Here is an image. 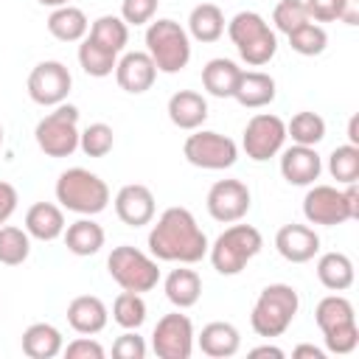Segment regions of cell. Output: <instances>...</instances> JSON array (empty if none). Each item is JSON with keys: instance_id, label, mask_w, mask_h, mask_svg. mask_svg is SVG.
<instances>
[{"instance_id": "obj_1", "label": "cell", "mask_w": 359, "mask_h": 359, "mask_svg": "<svg viewBox=\"0 0 359 359\" xmlns=\"http://www.w3.org/2000/svg\"><path fill=\"white\" fill-rule=\"evenodd\" d=\"M208 236L188 208H165L149 233V252L157 261L196 264L208 255Z\"/></svg>"}, {"instance_id": "obj_2", "label": "cell", "mask_w": 359, "mask_h": 359, "mask_svg": "<svg viewBox=\"0 0 359 359\" xmlns=\"http://www.w3.org/2000/svg\"><path fill=\"white\" fill-rule=\"evenodd\" d=\"M297 309H300V297H297L294 286H289V283H269V286L261 289V294H258V300L252 306L250 325L264 339L280 337L292 325Z\"/></svg>"}, {"instance_id": "obj_3", "label": "cell", "mask_w": 359, "mask_h": 359, "mask_svg": "<svg viewBox=\"0 0 359 359\" xmlns=\"http://www.w3.org/2000/svg\"><path fill=\"white\" fill-rule=\"evenodd\" d=\"M56 202L79 216H95L109 205V188L98 174L76 165L59 174Z\"/></svg>"}, {"instance_id": "obj_4", "label": "cell", "mask_w": 359, "mask_h": 359, "mask_svg": "<svg viewBox=\"0 0 359 359\" xmlns=\"http://www.w3.org/2000/svg\"><path fill=\"white\" fill-rule=\"evenodd\" d=\"M264 247V238L258 233V227L252 224H230L224 233H219V238L208 247L210 264L219 275H238Z\"/></svg>"}, {"instance_id": "obj_5", "label": "cell", "mask_w": 359, "mask_h": 359, "mask_svg": "<svg viewBox=\"0 0 359 359\" xmlns=\"http://www.w3.org/2000/svg\"><path fill=\"white\" fill-rule=\"evenodd\" d=\"M146 53L160 73H180L191 62V36L177 20H154L146 28Z\"/></svg>"}, {"instance_id": "obj_6", "label": "cell", "mask_w": 359, "mask_h": 359, "mask_svg": "<svg viewBox=\"0 0 359 359\" xmlns=\"http://www.w3.org/2000/svg\"><path fill=\"white\" fill-rule=\"evenodd\" d=\"M107 269L112 275V280L126 289V292H151L160 280V269H157V258L146 255L143 250L132 247V244H121L109 252L107 258Z\"/></svg>"}, {"instance_id": "obj_7", "label": "cell", "mask_w": 359, "mask_h": 359, "mask_svg": "<svg viewBox=\"0 0 359 359\" xmlns=\"http://www.w3.org/2000/svg\"><path fill=\"white\" fill-rule=\"evenodd\" d=\"M34 137L48 157H70L79 149V109L65 101L56 104V109L36 123Z\"/></svg>"}, {"instance_id": "obj_8", "label": "cell", "mask_w": 359, "mask_h": 359, "mask_svg": "<svg viewBox=\"0 0 359 359\" xmlns=\"http://www.w3.org/2000/svg\"><path fill=\"white\" fill-rule=\"evenodd\" d=\"M182 154L196 168L222 171V168H230L238 160V146L227 135L208 132V129H199V132L194 129V135H188V140L182 146Z\"/></svg>"}, {"instance_id": "obj_9", "label": "cell", "mask_w": 359, "mask_h": 359, "mask_svg": "<svg viewBox=\"0 0 359 359\" xmlns=\"http://www.w3.org/2000/svg\"><path fill=\"white\" fill-rule=\"evenodd\" d=\"M286 143V123L272 115V112H258L247 121L244 126V137H241V146L247 151L250 160L255 163H264L269 157H275Z\"/></svg>"}, {"instance_id": "obj_10", "label": "cell", "mask_w": 359, "mask_h": 359, "mask_svg": "<svg viewBox=\"0 0 359 359\" xmlns=\"http://www.w3.org/2000/svg\"><path fill=\"white\" fill-rule=\"evenodd\" d=\"M151 351L160 359H191L194 353V323L188 314H163L151 334Z\"/></svg>"}, {"instance_id": "obj_11", "label": "cell", "mask_w": 359, "mask_h": 359, "mask_svg": "<svg viewBox=\"0 0 359 359\" xmlns=\"http://www.w3.org/2000/svg\"><path fill=\"white\" fill-rule=\"evenodd\" d=\"M70 87H73V76L56 59L39 62L31 70V76H28V95L39 107H56V104H62L70 95Z\"/></svg>"}, {"instance_id": "obj_12", "label": "cell", "mask_w": 359, "mask_h": 359, "mask_svg": "<svg viewBox=\"0 0 359 359\" xmlns=\"http://www.w3.org/2000/svg\"><path fill=\"white\" fill-rule=\"evenodd\" d=\"M250 202H252L250 188L241 180H219V182H213L210 191H208V199H205L208 213L222 224H233V222L244 219L247 210H250Z\"/></svg>"}, {"instance_id": "obj_13", "label": "cell", "mask_w": 359, "mask_h": 359, "mask_svg": "<svg viewBox=\"0 0 359 359\" xmlns=\"http://www.w3.org/2000/svg\"><path fill=\"white\" fill-rule=\"evenodd\" d=\"M303 216L309 224H325V227L351 222L345 196L334 185H311L303 196Z\"/></svg>"}, {"instance_id": "obj_14", "label": "cell", "mask_w": 359, "mask_h": 359, "mask_svg": "<svg viewBox=\"0 0 359 359\" xmlns=\"http://www.w3.org/2000/svg\"><path fill=\"white\" fill-rule=\"evenodd\" d=\"M154 79H157V67H154V62H151V56L146 50H129L115 65L118 87L132 93V95H140V93L151 90Z\"/></svg>"}, {"instance_id": "obj_15", "label": "cell", "mask_w": 359, "mask_h": 359, "mask_svg": "<svg viewBox=\"0 0 359 359\" xmlns=\"http://www.w3.org/2000/svg\"><path fill=\"white\" fill-rule=\"evenodd\" d=\"M115 213L126 227H143L154 219V194L140 182L123 185L115 194Z\"/></svg>"}, {"instance_id": "obj_16", "label": "cell", "mask_w": 359, "mask_h": 359, "mask_svg": "<svg viewBox=\"0 0 359 359\" xmlns=\"http://www.w3.org/2000/svg\"><path fill=\"white\" fill-rule=\"evenodd\" d=\"M275 250L289 264H306L320 252V236L309 224H283L275 233Z\"/></svg>"}, {"instance_id": "obj_17", "label": "cell", "mask_w": 359, "mask_h": 359, "mask_svg": "<svg viewBox=\"0 0 359 359\" xmlns=\"http://www.w3.org/2000/svg\"><path fill=\"white\" fill-rule=\"evenodd\" d=\"M323 171V160L314 146H289L280 149V174L289 185H314Z\"/></svg>"}, {"instance_id": "obj_18", "label": "cell", "mask_w": 359, "mask_h": 359, "mask_svg": "<svg viewBox=\"0 0 359 359\" xmlns=\"http://www.w3.org/2000/svg\"><path fill=\"white\" fill-rule=\"evenodd\" d=\"M107 320H109V311H107L104 300L95 297V294H79L67 306V323H70V328L76 334L93 337V334L104 331Z\"/></svg>"}, {"instance_id": "obj_19", "label": "cell", "mask_w": 359, "mask_h": 359, "mask_svg": "<svg viewBox=\"0 0 359 359\" xmlns=\"http://www.w3.org/2000/svg\"><path fill=\"white\" fill-rule=\"evenodd\" d=\"M168 118L177 129L194 132L208 121V101L196 90H177L168 98Z\"/></svg>"}, {"instance_id": "obj_20", "label": "cell", "mask_w": 359, "mask_h": 359, "mask_svg": "<svg viewBox=\"0 0 359 359\" xmlns=\"http://www.w3.org/2000/svg\"><path fill=\"white\" fill-rule=\"evenodd\" d=\"M65 227V213L53 202H34L25 213V233L36 241H56Z\"/></svg>"}, {"instance_id": "obj_21", "label": "cell", "mask_w": 359, "mask_h": 359, "mask_svg": "<svg viewBox=\"0 0 359 359\" xmlns=\"http://www.w3.org/2000/svg\"><path fill=\"white\" fill-rule=\"evenodd\" d=\"M199 342V351L210 359H227V356H236L238 348H241V334L233 323H208L202 328V334L196 337Z\"/></svg>"}, {"instance_id": "obj_22", "label": "cell", "mask_w": 359, "mask_h": 359, "mask_svg": "<svg viewBox=\"0 0 359 359\" xmlns=\"http://www.w3.org/2000/svg\"><path fill=\"white\" fill-rule=\"evenodd\" d=\"M275 79L269 73H261V70H241L238 76V84L233 90V98L247 107V109H258V107H266L275 101Z\"/></svg>"}, {"instance_id": "obj_23", "label": "cell", "mask_w": 359, "mask_h": 359, "mask_svg": "<svg viewBox=\"0 0 359 359\" xmlns=\"http://www.w3.org/2000/svg\"><path fill=\"white\" fill-rule=\"evenodd\" d=\"M65 348L62 331L50 323H34L22 331V353L28 359H53Z\"/></svg>"}, {"instance_id": "obj_24", "label": "cell", "mask_w": 359, "mask_h": 359, "mask_svg": "<svg viewBox=\"0 0 359 359\" xmlns=\"http://www.w3.org/2000/svg\"><path fill=\"white\" fill-rule=\"evenodd\" d=\"M62 236H65V247H67V252L81 255V258L95 255V252L104 247V227H101L98 222H93L90 216H81L79 222L67 224Z\"/></svg>"}, {"instance_id": "obj_25", "label": "cell", "mask_w": 359, "mask_h": 359, "mask_svg": "<svg viewBox=\"0 0 359 359\" xmlns=\"http://www.w3.org/2000/svg\"><path fill=\"white\" fill-rule=\"evenodd\" d=\"M238 76H241V67L233 62V59H210L205 67H202V87L216 95V98H233V90L238 84Z\"/></svg>"}, {"instance_id": "obj_26", "label": "cell", "mask_w": 359, "mask_h": 359, "mask_svg": "<svg viewBox=\"0 0 359 359\" xmlns=\"http://www.w3.org/2000/svg\"><path fill=\"white\" fill-rule=\"evenodd\" d=\"M224 34V14L216 3H199L191 8L188 14V36H194L196 42H216Z\"/></svg>"}, {"instance_id": "obj_27", "label": "cell", "mask_w": 359, "mask_h": 359, "mask_svg": "<svg viewBox=\"0 0 359 359\" xmlns=\"http://www.w3.org/2000/svg\"><path fill=\"white\" fill-rule=\"evenodd\" d=\"M48 31L50 36H56L59 42H81L84 34L90 31V22H87V14L76 6H59L50 11L48 17Z\"/></svg>"}, {"instance_id": "obj_28", "label": "cell", "mask_w": 359, "mask_h": 359, "mask_svg": "<svg viewBox=\"0 0 359 359\" xmlns=\"http://www.w3.org/2000/svg\"><path fill=\"white\" fill-rule=\"evenodd\" d=\"M317 280L328 292H345L353 286V261L345 252H325L317 261Z\"/></svg>"}, {"instance_id": "obj_29", "label": "cell", "mask_w": 359, "mask_h": 359, "mask_svg": "<svg viewBox=\"0 0 359 359\" xmlns=\"http://www.w3.org/2000/svg\"><path fill=\"white\" fill-rule=\"evenodd\" d=\"M165 297L177 306V309H191L196 306L199 294H202V278L188 269V266H180V269H171L165 275Z\"/></svg>"}, {"instance_id": "obj_30", "label": "cell", "mask_w": 359, "mask_h": 359, "mask_svg": "<svg viewBox=\"0 0 359 359\" xmlns=\"http://www.w3.org/2000/svg\"><path fill=\"white\" fill-rule=\"evenodd\" d=\"M90 39L112 53H121L129 42V25L115 14H104L90 25Z\"/></svg>"}, {"instance_id": "obj_31", "label": "cell", "mask_w": 359, "mask_h": 359, "mask_svg": "<svg viewBox=\"0 0 359 359\" xmlns=\"http://www.w3.org/2000/svg\"><path fill=\"white\" fill-rule=\"evenodd\" d=\"M314 320L320 325V331H331L337 325H345V323H353L356 320V311H353V303L342 294H328L317 303L314 309Z\"/></svg>"}, {"instance_id": "obj_32", "label": "cell", "mask_w": 359, "mask_h": 359, "mask_svg": "<svg viewBox=\"0 0 359 359\" xmlns=\"http://www.w3.org/2000/svg\"><path fill=\"white\" fill-rule=\"evenodd\" d=\"M79 65H81V70H84L87 76H93V79H104V76H109V73L115 70V65H118V53L101 48L98 42H93V39L87 36V39L79 45Z\"/></svg>"}, {"instance_id": "obj_33", "label": "cell", "mask_w": 359, "mask_h": 359, "mask_svg": "<svg viewBox=\"0 0 359 359\" xmlns=\"http://www.w3.org/2000/svg\"><path fill=\"white\" fill-rule=\"evenodd\" d=\"M286 137H292V143L297 146H317L325 137V121L317 112L303 109L286 123Z\"/></svg>"}, {"instance_id": "obj_34", "label": "cell", "mask_w": 359, "mask_h": 359, "mask_svg": "<svg viewBox=\"0 0 359 359\" xmlns=\"http://www.w3.org/2000/svg\"><path fill=\"white\" fill-rule=\"evenodd\" d=\"M112 320L126 328V331H137L143 323H146V303L137 292H121L112 303Z\"/></svg>"}, {"instance_id": "obj_35", "label": "cell", "mask_w": 359, "mask_h": 359, "mask_svg": "<svg viewBox=\"0 0 359 359\" xmlns=\"http://www.w3.org/2000/svg\"><path fill=\"white\" fill-rule=\"evenodd\" d=\"M31 252V236L14 224L0 227V264L20 266Z\"/></svg>"}, {"instance_id": "obj_36", "label": "cell", "mask_w": 359, "mask_h": 359, "mask_svg": "<svg viewBox=\"0 0 359 359\" xmlns=\"http://www.w3.org/2000/svg\"><path fill=\"white\" fill-rule=\"evenodd\" d=\"M289 36V45H292V50L294 53H300V56H320L323 50H325V45H328V34H325V28L323 25H317V22H303L300 28H294L292 34H286Z\"/></svg>"}, {"instance_id": "obj_37", "label": "cell", "mask_w": 359, "mask_h": 359, "mask_svg": "<svg viewBox=\"0 0 359 359\" xmlns=\"http://www.w3.org/2000/svg\"><path fill=\"white\" fill-rule=\"evenodd\" d=\"M328 171L339 185L356 182L359 180V146H353V143L337 146L328 157Z\"/></svg>"}, {"instance_id": "obj_38", "label": "cell", "mask_w": 359, "mask_h": 359, "mask_svg": "<svg viewBox=\"0 0 359 359\" xmlns=\"http://www.w3.org/2000/svg\"><path fill=\"white\" fill-rule=\"evenodd\" d=\"M264 31H269V22L258 14V11H238L230 22H227V36L233 39V45H247L255 36H261Z\"/></svg>"}, {"instance_id": "obj_39", "label": "cell", "mask_w": 359, "mask_h": 359, "mask_svg": "<svg viewBox=\"0 0 359 359\" xmlns=\"http://www.w3.org/2000/svg\"><path fill=\"white\" fill-rule=\"evenodd\" d=\"M112 143H115V132L109 123H90L84 132H79V149L87 154V157H107L112 151Z\"/></svg>"}, {"instance_id": "obj_40", "label": "cell", "mask_w": 359, "mask_h": 359, "mask_svg": "<svg viewBox=\"0 0 359 359\" xmlns=\"http://www.w3.org/2000/svg\"><path fill=\"white\" fill-rule=\"evenodd\" d=\"M275 50H278V36H275L272 28L264 31L261 36H255L252 42L238 45V56H241L250 67H261V65H266V62L275 56Z\"/></svg>"}, {"instance_id": "obj_41", "label": "cell", "mask_w": 359, "mask_h": 359, "mask_svg": "<svg viewBox=\"0 0 359 359\" xmlns=\"http://www.w3.org/2000/svg\"><path fill=\"white\" fill-rule=\"evenodd\" d=\"M309 11L303 6V0H280L272 11V22L280 34H292L294 28H300L303 22H309Z\"/></svg>"}, {"instance_id": "obj_42", "label": "cell", "mask_w": 359, "mask_h": 359, "mask_svg": "<svg viewBox=\"0 0 359 359\" xmlns=\"http://www.w3.org/2000/svg\"><path fill=\"white\" fill-rule=\"evenodd\" d=\"M323 339H325V348H328L331 353H339V356L351 353V351L359 345V328H356V320H353V323H345V325H337V328H331V331H325Z\"/></svg>"}, {"instance_id": "obj_43", "label": "cell", "mask_w": 359, "mask_h": 359, "mask_svg": "<svg viewBox=\"0 0 359 359\" xmlns=\"http://www.w3.org/2000/svg\"><path fill=\"white\" fill-rule=\"evenodd\" d=\"M160 0H121V20L126 25H146L151 22Z\"/></svg>"}, {"instance_id": "obj_44", "label": "cell", "mask_w": 359, "mask_h": 359, "mask_svg": "<svg viewBox=\"0 0 359 359\" xmlns=\"http://www.w3.org/2000/svg\"><path fill=\"white\" fill-rule=\"evenodd\" d=\"M112 356L118 359H143L146 356V342L137 337V331H126L112 342Z\"/></svg>"}, {"instance_id": "obj_45", "label": "cell", "mask_w": 359, "mask_h": 359, "mask_svg": "<svg viewBox=\"0 0 359 359\" xmlns=\"http://www.w3.org/2000/svg\"><path fill=\"white\" fill-rule=\"evenodd\" d=\"M67 359H104V348L101 342H95L93 337L81 334L79 339H73L67 348H62Z\"/></svg>"}, {"instance_id": "obj_46", "label": "cell", "mask_w": 359, "mask_h": 359, "mask_svg": "<svg viewBox=\"0 0 359 359\" xmlns=\"http://www.w3.org/2000/svg\"><path fill=\"white\" fill-rule=\"evenodd\" d=\"M303 6L314 22H334L339 20L342 0H303Z\"/></svg>"}, {"instance_id": "obj_47", "label": "cell", "mask_w": 359, "mask_h": 359, "mask_svg": "<svg viewBox=\"0 0 359 359\" xmlns=\"http://www.w3.org/2000/svg\"><path fill=\"white\" fill-rule=\"evenodd\" d=\"M17 202H20L17 188H14L11 182L0 180V227H3V224L11 219V213L17 210Z\"/></svg>"}, {"instance_id": "obj_48", "label": "cell", "mask_w": 359, "mask_h": 359, "mask_svg": "<svg viewBox=\"0 0 359 359\" xmlns=\"http://www.w3.org/2000/svg\"><path fill=\"white\" fill-rule=\"evenodd\" d=\"M342 196H345L348 216H351V219H359V188H356V182H348V185L342 188Z\"/></svg>"}, {"instance_id": "obj_49", "label": "cell", "mask_w": 359, "mask_h": 359, "mask_svg": "<svg viewBox=\"0 0 359 359\" xmlns=\"http://www.w3.org/2000/svg\"><path fill=\"white\" fill-rule=\"evenodd\" d=\"M339 20H342L345 25H356V22H359V0H342Z\"/></svg>"}, {"instance_id": "obj_50", "label": "cell", "mask_w": 359, "mask_h": 359, "mask_svg": "<svg viewBox=\"0 0 359 359\" xmlns=\"http://www.w3.org/2000/svg\"><path fill=\"white\" fill-rule=\"evenodd\" d=\"M292 356H294V359H303V356H311V359H325V351H320V348H314V345H297V348L292 351Z\"/></svg>"}, {"instance_id": "obj_51", "label": "cell", "mask_w": 359, "mask_h": 359, "mask_svg": "<svg viewBox=\"0 0 359 359\" xmlns=\"http://www.w3.org/2000/svg\"><path fill=\"white\" fill-rule=\"evenodd\" d=\"M250 356H252V359H258V356L283 359V351H280V348H275V345H261V348H252V351H250Z\"/></svg>"}, {"instance_id": "obj_52", "label": "cell", "mask_w": 359, "mask_h": 359, "mask_svg": "<svg viewBox=\"0 0 359 359\" xmlns=\"http://www.w3.org/2000/svg\"><path fill=\"white\" fill-rule=\"evenodd\" d=\"M356 123H359V118L353 115V118H351V123H348V140H351L353 146H359V135H356Z\"/></svg>"}, {"instance_id": "obj_53", "label": "cell", "mask_w": 359, "mask_h": 359, "mask_svg": "<svg viewBox=\"0 0 359 359\" xmlns=\"http://www.w3.org/2000/svg\"><path fill=\"white\" fill-rule=\"evenodd\" d=\"M39 6H48V8H59V6H67L70 0H36Z\"/></svg>"}, {"instance_id": "obj_54", "label": "cell", "mask_w": 359, "mask_h": 359, "mask_svg": "<svg viewBox=\"0 0 359 359\" xmlns=\"http://www.w3.org/2000/svg\"><path fill=\"white\" fill-rule=\"evenodd\" d=\"M0 146H3V126H0Z\"/></svg>"}]
</instances>
